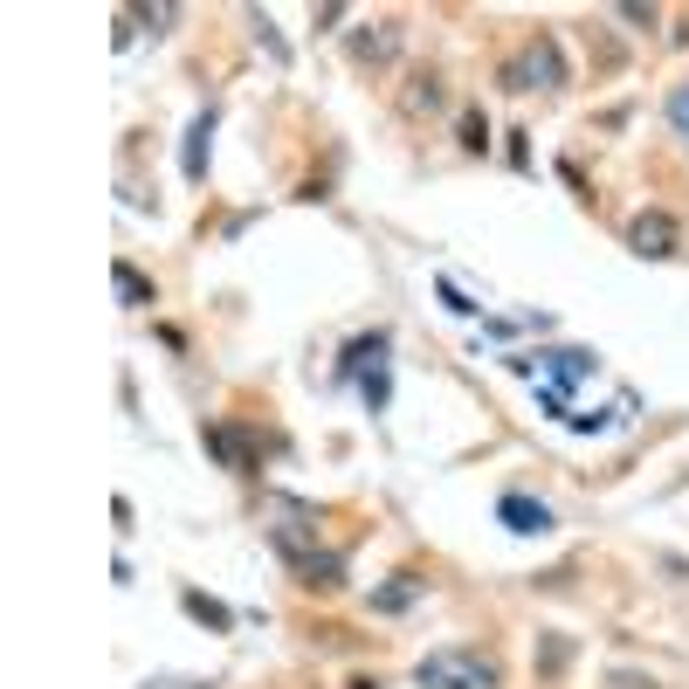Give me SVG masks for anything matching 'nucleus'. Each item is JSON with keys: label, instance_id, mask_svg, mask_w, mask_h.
<instances>
[{"label": "nucleus", "instance_id": "f257e3e1", "mask_svg": "<svg viewBox=\"0 0 689 689\" xmlns=\"http://www.w3.org/2000/svg\"><path fill=\"white\" fill-rule=\"evenodd\" d=\"M414 682L421 689H503V669L482 648H435L414 662Z\"/></svg>", "mask_w": 689, "mask_h": 689}, {"label": "nucleus", "instance_id": "f03ea898", "mask_svg": "<svg viewBox=\"0 0 689 689\" xmlns=\"http://www.w3.org/2000/svg\"><path fill=\"white\" fill-rule=\"evenodd\" d=\"M263 531H269V545L290 558V566H303V558H318V510L311 503H297V497H263Z\"/></svg>", "mask_w": 689, "mask_h": 689}, {"label": "nucleus", "instance_id": "7ed1b4c3", "mask_svg": "<svg viewBox=\"0 0 689 689\" xmlns=\"http://www.w3.org/2000/svg\"><path fill=\"white\" fill-rule=\"evenodd\" d=\"M566 84V56H558L552 35H531L518 56L503 63V90H558Z\"/></svg>", "mask_w": 689, "mask_h": 689}, {"label": "nucleus", "instance_id": "20e7f679", "mask_svg": "<svg viewBox=\"0 0 689 689\" xmlns=\"http://www.w3.org/2000/svg\"><path fill=\"white\" fill-rule=\"evenodd\" d=\"M676 242H682V227H676V214H662V208H642V214L627 221V248H634V255H648V263L676 255Z\"/></svg>", "mask_w": 689, "mask_h": 689}, {"label": "nucleus", "instance_id": "39448f33", "mask_svg": "<svg viewBox=\"0 0 689 689\" xmlns=\"http://www.w3.org/2000/svg\"><path fill=\"white\" fill-rule=\"evenodd\" d=\"M510 366H518V373H531V366H545V373L558 379V393H566V387H579V379H586V373H593V352H538V359H510Z\"/></svg>", "mask_w": 689, "mask_h": 689}, {"label": "nucleus", "instance_id": "423d86ee", "mask_svg": "<svg viewBox=\"0 0 689 689\" xmlns=\"http://www.w3.org/2000/svg\"><path fill=\"white\" fill-rule=\"evenodd\" d=\"M427 579L421 573H393L387 586H373V614H407V607H421Z\"/></svg>", "mask_w": 689, "mask_h": 689}, {"label": "nucleus", "instance_id": "0eeeda50", "mask_svg": "<svg viewBox=\"0 0 689 689\" xmlns=\"http://www.w3.org/2000/svg\"><path fill=\"white\" fill-rule=\"evenodd\" d=\"M393 48H400V21H373L366 35H352V56L359 63H393Z\"/></svg>", "mask_w": 689, "mask_h": 689}, {"label": "nucleus", "instance_id": "6e6552de", "mask_svg": "<svg viewBox=\"0 0 689 689\" xmlns=\"http://www.w3.org/2000/svg\"><path fill=\"white\" fill-rule=\"evenodd\" d=\"M497 518H503L510 531H552V510H545L538 497H503V503H497Z\"/></svg>", "mask_w": 689, "mask_h": 689}, {"label": "nucleus", "instance_id": "1a4fd4ad", "mask_svg": "<svg viewBox=\"0 0 689 689\" xmlns=\"http://www.w3.org/2000/svg\"><path fill=\"white\" fill-rule=\"evenodd\" d=\"M111 284H118V303H124V311H145V303H152V276H145L138 263H111Z\"/></svg>", "mask_w": 689, "mask_h": 689}, {"label": "nucleus", "instance_id": "9d476101", "mask_svg": "<svg viewBox=\"0 0 689 689\" xmlns=\"http://www.w3.org/2000/svg\"><path fill=\"white\" fill-rule=\"evenodd\" d=\"M303 586H311V593H338V586H345V558L338 552H318V558H303Z\"/></svg>", "mask_w": 689, "mask_h": 689}, {"label": "nucleus", "instance_id": "9b49d317", "mask_svg": "<svg viewBox=\"0 0 689 689\" xmlns=\"http://www.w3.org/2000/svg\"><path fill=\"white\" fill-rule=\"evenodd\" d=\"M208 138H214V111H200L193 118V132H187V180H200V173H208Z\"/></svg>", "mask_w": 689, "mask_h": 689}, {"label": "nucleus", "instance_id": "f8f14e48", "mask_svg": "<svg viewBox=\"0 0 689 689\" xmlns=\"http://www.w3.org/2000/svg\"><path fill=\"white\" fill-rule=\"evenodd\" d=\"M200 442H208V448L221 455L227 469H255V455H248V442L235 435V427H208V435H200Z\"/></svg>", "mask_w": 689, "mask_h": 689}, {"label": "nucleus", "instance_id": "ddd939ff", "mask_svg": "<svg viewBox=\"0 0 689 689\" xmlns=\"http://www.w3.org/2000/svg\"><path fill=\"white\" fill-rule=\"evenodd\" d=\"M442 76H414V84H407V97H400V104H407V118H421V111H442Z\"/></svg>", "mask_w": 689, "mask_h": 689}, {"label": "nucleus", "instance_id": "4468645a", "mask_svg": "<svg viewBox=\"0 0 689 689\" xmlns=\"http://www.w3.org/2000/svg\"><path fill=\"white\" fill-rule=\"evenodd\" d=\"M180 607H187V614H193V621H208L214 634H227V627H235V614H227V607H221V600H208V593H193V586H187V593H180Z\"/></svg>", "mask_w": 689, "mask_h": 689}, {"label": "nucleus", "instance_id": "2eb2a0df", "mask_svg": "<svg viewBox=\"0 0 689 689\" xmlns=\"http://www.w3.org/2000/svg\"><path fill=\"white\" fill-rule=\"evenodd\" d=\"M379 359H387V331H373V338H352L345 373H359V379H366V366H379Z\"/></svg>", "mask_w": 689, "mask_h": 689}, {"label": "nucleus", "instance_id": "dca6fc26", "mask_svg": "<svg viewBox=\"0 0 689 689\" xmlns=\"http://www.w3.org/2000/svg\"><path fill=\"white\" fill-rule=\"evenodd\" d=\"M463 145H469V152L490 145V124H482V111H463Z\"/></svg>", "mask_w": 689, "mask_h": 689}, {"label": "nucleus", "instance_id": "f3484780", "mask_svg": "<svg viewBox=\"0 0 689 689\" xmlns=\"http://www.w3.org/2000/svg\"><path fill=\"white\" fill-rule=\"evenodd\" d=\"M669 124L689 138V84H676V90H669Z\"/></svg>", "mask_w": 689, "mask_h": 689}, {"label": "nucleus", "instance_id": "a211bd4d", "mask_svg": "<svg viewBox=\"0 0 689 689\" xmlns=\"http://www.w3.org/2000/svg\"><path fill=\"white\" fill-rule=\"evenodd\" d=\"M566 655H573V648H566V634H552V642H545V676L566 669Z\"/></svg>", "mask_w": 689, "mask_h": 689}, {"label": "nucleus", "instance_id": "6ab92c4d", "mask_svg": "<svg viewBox=\"0 0 689 689\" xmlns=\"http://www.w3.org/2000/svg\"><path fill=\"white\" fill-rule=\"evenodd\" d=\"M132 21H152V29H166V21H180V8H166V0H159V8H132Z\"/></svg>", "mask_w": 689, "mask_h": 689}, {"label": "nucleus", "instance_id": "aec40b11", "mask_svg": "<svg viewBox=\"0 0 689 689\" xmlns=\"http://www.w3.org/2000/svg\"><path fill=\"white\" fill-rule=\"evenodd\" d=\"M614 689H655L648 676H614Z\"/></svg>", "mask_w": 689, "mask_h": 689}]
</instances>
